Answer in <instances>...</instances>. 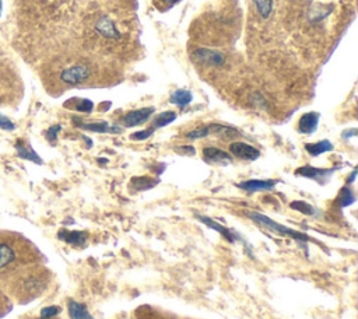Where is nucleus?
<instances>
[{
    "mask_svg": "<svg viewBox=\"0 0 358 319\" xmlns=\"http://www.w3.org/2000/svg\"><path fill=\"white\" fill-rule=\"evenodd\" d=\"M192 57L204 66H222L225 63V56L214 49H207V48H197L192 52Z\"/></svg>",
    "mask_w": 358,
    "mask_h": 319,
    "instance_id": "obj_5",
    "label": "nucleus"
},
{
    "mask_svg": "<svg viewBox=\"0 0 358 319\" xmlns=\"http://www.w3.org/2000/svg\"><path fill=\"white\" fill-rule=\"evenodd\" d=\"M252 3L260 18L267 20L271 17L274 10V0H252Z\"/></svg>",
    "mask_w": 358,
    "mask_h": 319,
    "instance_id": "obj_20",
    "label": "nucleus"
},
{
    "mask_svg": "<svg viewBox=\"0 0 358 319\" xmlns=\"http://www.w3.org/2000/svg\"><path fill=\"white\" fill-rule=\"evenodd\" d=\"M203 158L208 164H224L225 165V164L232 162V155L221 148H217V147H204Z\"/></svg>",
    "mask_w": 358,
    "mask_h": 319,
    "instance_id": "obj_11",
    "label": "nucleus"
},
{
    "mask_svg": "<svg viewBox=\"0 0 358 319\" xmlns=\"http://www.w3.org/2000/svg\"><path fill=\"white\" fill-rule=\"evenodd\" d=\"M175 119H176V113H175V112H172V111H164V112L158 113V115L154 118V123H152L151 127L159 129V127L168 126V125L172 123Z\"/></svg>",
    "mask_w": 358,
    "mask_h": 319,
    "instance_id": "obj_21",
    "label": "nucleus"
},
{
    "mask_svg": "<svg viewBox=\"0 0 358 319\" xmlns=\"http://www.w3.org/2000/svg\"><path fill=\"white\" fill-rule=\"evenodd\" d=\"M229 151L234 157L245 160V161H255L259 158L260 153L253 146L243 143V141H234L229 144Z\"/></svg>",
    "mask_w": 358,
    "mask_h": 319,
    "instance_id": "obj_7",
    "label": "nucleus"
},
{
    "mask_svg": "<svg viewBox=\"0 0 358 319\" xmlns=\"http://www.w3.org/2000/svg\"><path fill=\"white\" fill-rule=\"evenodd\" d=\"M22 84L14 63L7 56H0V106H11L20 101Z\"/></svg>",
    "mask_w": 358,
    "mask_h": 319,
    "instance_id": "obj_2",
    "label": "nucleus"
},
{
    "mask_svg": "<svg viewBox=\"0 0 358 319\" xmlns=\"http://www.w3.org/2000/svg\"><path fill=\"white\" fill-rule=\"evenodd\" d=\"M59 312H60V308H59V306H46V308L42 309L41 316H42V319H49V318L57 315Z\"/></svg>",
    "mask_w": 358,
    "mask_h": 319,
    "instance_id": "obj_29",
    "label": "nucleus"
},
{
    "mask_svg": "<svg viewBox=\"0 0 358 319\" xmlns=\"http://www.w3.org/2000/svg\"><path fill=\"white\" fill-rule=\"evenodd\" d=\"M15 147H17V150H18V154H20L22 158L32 160V161H35V162H38V164L42 162L41 158L36 155V153H35L29 146H24V144H21V143L18 141V144H15Z\"/></svg>",
    "mask_w": 358,
    "mask_h": 319,
    "instance_id": "obj_23",
    "label": "nucleus"
},
{
    "mask_svg": "<svg viewBox=\"0 0 358 319\" xmlns=\"http://www.w3.org/2000/svg\"><path fill=\"white\" fill-rule=\"evenodd\" d=\"M43 262L41 250L27 236L0 229V290L4 294L24 273Z\"/></svg>",
    "mask_w": 358,
    "mask_h": 319,
    "instance_id": "obj_1",
    "label": "nucleus"
},
{
    "mask_svg": "<svg viewBox=\"0 0 358 319\" xmlns=\"http://www.w3.org/2000/svg\"><path fill=\"white\" fill-rule=\"evenodd\" d=\"M277 180L274 179H249L238 183L236 186L239 189H243L246 192H263V190H271L275 186Z\"/></svg>",
    "mask_w": 358,
    "mask_h": 319,
    "instance_id": "obj_12",
    "label": "nucleus"
},
{
    "mask_svg": "<svg viewBox=\"0 0 358 319\" xmlns=\"http://www.w3.org/2000/svg\"><path fill=\"white\" fill-rule=\"evenodd\" d=\"M248 217L250 220H253L255 222H257L259 225H262L263 228L268 229L270 232H274V234H278V235H282V236H288V238H292L294 241H298L301 243H306L310 241V238L299 231H295L292 228H288L282 224H278L275 222L274 220L268 218L267 215L264 214H260V213H256V211H248Z\"/></svg>",
    "mask_w": 358,
    "mask_h": 319,
    "instance_id": "obj_3",
    "label": "nucleus"
},
{
    "mask_svg": "<svg viewBox=\"0 0 358 319\" xmlns=\"http://www.w3.org/2000/svg\"><path fill=\"white\" fill-rule=\"evenodd\" d=\"M159 180L155 178H150V176H133L130 179V187L134 189L136 192H141V190H148L151 187H154Z\"/></svg>",
    "mask_w": 358,
    "mask_h": 319,
    "instance_id": "obj_18",
    "label": "nucleus"
},
{
    "mask_svg": "<svg viewBox=\"0 0 358 319\" xmlns=\"http://www.w3.org/2000/svg\"><path fill=\"white\" fill-rule=\"evenodd\" d=\"M196 217H197V220H199L200 222H203V224H206L207 227H210V228L215 229L217 232H220L228 242L234 243V242H236V241H239V239L243 241L239 234H236V232H235L234 229H231V228L224 227L222 224L217 222L215 220H213V218H210V217H206V215H196ZM243 242H245V241H243Z\"/></svg>",
    "mask_w": 358,
    "mask_h": 319,
    "instance_id": "obj_9",
    "label": "nucleus"
},
{
    "mask_svg": "<svg viewBox=\"0 0 358 319\" xmlns=\"http://www.w3.org/2000/svg\"><path fill=\"white\" fill-rule=\"evenodd\" d=\"M76 101V105H74V109L78 111V112H85V113H90L92 112L94 109V102L91 99H87V98H73Z\"/></svg>",
    "mask_w": 358,
    "mask_h": 319,
    "instance_id": "obj_25",
    "label": "nucleus"
},
{
    "mask_svg": "<svg viewBox=\"0 0 358 319\" xmlns=\"http://www.w3.org/2000/svg\"><path fill=\"white\" fill-rule=\"evenodd\" d=\"M210 134V130H208V125L207 126H201V127H196L190 132L186 133V137L190 139V140H197V139H203V137H207Z\"/></svg>",
    "mask_w": 358,
    "mask_h": 319,
    "instance_id": "obj_26",
    "label": "nucleus"
},
{
    "mask_svg": "<svg viewBox=\"0 0 358 319\" xmlns=\"http://www.w3.org/2000/svg\"><path fill=\"white\" fill-rule=\"evenodd\" d=\"M333 148H334V146L329 140H320L317 143H306L305 144V150L312 157H317V155H320L323 153H329Z\"/></svg>",
    "mask_w": 358,
    "mask_h": 319,
    "instance_id": "obj_17",
    "label": "nucleus"
},
{
    "mask_svg": "<svg viewBox=\"0 0 358 319\" xmlns=\"http://www.w3.org/2000/svg\"><path fill=\"white\" fill-rule=\"evenodd\" d=\"M154 112H155L154 106H147V108L130 111L124 116H122L120 123L124 127H134V126H138V125L144 123L145 120H148Z\"/></svg>",
    "mask_w": 358,
    "mask_h": 319,
    "instance_id": "obj_6",
    "label": "nucleus"
},
{
    "mask_svg": "<svg viewBox=\"0 0 358 319\" xmlns=\"http://www.w3.org/2000/svg\"><path fill=\"white\" fill-rule=\"evenodd\" d=\"M179 0H154V6L159 10V11H166L169 8H172Z\"/></svg>",
    "mask_w": 358,
    "mask_h": 319,
    "instance_id": "obj_28",
    "label": "nucleus"
},
{
    "mask_svg": "<svg viewBox=\"0 0 358 319\" xmlns=\"http://www.w3.org/2000/svg\"><path fill=\"white\" fill-rule=\"evenodd\" d=\"M154 130H155L154 127H148V129H144V130H138V132H134L133 134H130V139H131V140H137V141L145 140V139H148L150 136H152Z\"/></svg>",
    "mask_w": 358,
    "mask_h": 319,
    "instance_id": "obj_27",
    "label": "nucleus"
},
{
    "mask_svg": "<svg viewBox=\"0 0 358 319\" xmlns=\"http://www.w3.org/2000/svg\"><path fill=\"white\" fill-rule=\"evenodd\" d=\"M95 29L98 34H101L105 38L109 39H117L120 38V32L117 31L116 25L108 18V17H102L96 24H95Z\"/></svg>",
    "mask_w": 358,
    "mask_h": 319,
    "instance_id": "obj_14",
    "label": "nucleus"
},
{
    "mask_svg": "<svg viewBox=\"0 0 358 319\" xmlns=\"http://www.w3.org/2000/svg\"><path fill=\"white\" fill-rule=\"evenodd\" d=\"M343 139H350V137H355L357 136V129H350V130H345L343 132Z\"/></svg>",
    "mask_w": 358,
    "mask_h": 319,
    "instance_id": "obj_32",
    "label": "nucleus"
},
{
    "mask_svg": "<svg viewBox=\"0 0 358 319\" xmlns=\"http://www.w3.org/2000/svg\"><path fill=\"white\" fill-rule=\"evenodd\" d=\"M334 171H336V168L326 169V168H316V166L305 165V166H299V168L295 171V175L313 179V180L319 182L320 185H323V183L326 182V178H329Z\"/></svg>",
    "mask_w": 358,
    "mask_h": 319,
    "instance_id": "obj_8",
    "label": "nucleus"
},
{
    "mask_svg": "<svg viewBox=\"0 0 358 319\" xmlns=\"http://www.w3.org/2000/svg\"><path fill=\"white\" fill-rule=\"evenodd\" d=\"M193 99V95L190 91L187 90H182V88H178L175 90L171 95H169V102L173 104V105H178L180 108H185L186 105H189Z\"/></svg>",
    "mask_w": 358,
    "mask_h": 319,
    "instance_id": "obj_19",
    "label": "nucleus"
},
{
    "mask_svg": "<svg viewBox=\"0 0 358 319\" xmlns=\"http://www.w3.org/2000/svg\"><path fill=\"white\" fill-rule=\"evenodd\" d=\"M175 150H176V153H182L185 155H194V153H196L193 146H180V147L175 148Z\"/></svg>",
    "mask_w": 358,
    "mask_h": 319,
    "instance_id": "obj_30",
    "label": "nucleus"
},
{
    "mask_svg": "<svg viewBox=\"0 0 358 319\" xmlns=\"http://www.w3.org/2000/svg\"><path fill=\"white\" fill-rule=\"evenodd\" d=\"M69 313L71 319H94V316L88 312L84 304L73 299L69 301Z\"/></svg>",
    "mask_w": 358,
    "mask_h": 319,
    "instance_id": "obj_16",
    "label": "nucleus"
},
{
    "mask_svg": "<svg viewBox=\"0 0 358 319\" xmlns=\"http://www.w3.org/2000/svg\"><path fill=\"white\" fill-rule=\"evenodd\" d=\"M88 77H90V67L83 63H76L69 67H64L59 74V80L67 85H78L84 83Z\"/></svg>",
    "mask_w": 358,
    "mask_h": 319,
    "instance_id": "obj_4",
    "label": "nucleus"
},
{
    "mask_svg": "<svg viewBox=\"0 0 358 319\" xmlns=\"http://www.w3.org/2000/svg\"><path fill=\"white\" fill-rule=\"evenodd\" d=\"M355 176H357V169H354L352 172H351V175H350V178H348V183H352L354 180H355Z\"/></svg>",
    "mask_w": 358,
    "mask_h": 319,
    "instance_id": "obj_34",
    "label": "nucleus"
},
{
    "mask_svg": "<svg viewBox=\"0 0 358 319\" xmlns=\"http://www.w3.org/2000/svg\"><path fill=\"white\" fill-rule=\"evenodd\" d=\"M354 201H355V196H354L352 190H351L348 186H344V187L340 190L338 196H337V203H338L340 207L343 208V207L351 206Z\"/></svg>",
    "mask_w": 358,
    "mask_h": 319,
    "instance_id": "obj_22",
    "label": "nucleus"
},
{
    "mask_svg": "<svg viewBox=\"0 0 358 319\" xmlns=\"http://www.w3.org/2000/svg\"><path fill=\"white\" fill-rule=\"evenodd\" d=\"M74 120V125L80 129H84V130H90V132H95V133H120L122 132V127L119 126H115V125H109L108 122L105 120H99V122H83V120H77V119H73Z\"/></svg>",
    "mask_w": 358,
    "mask_h": 319,
    "instance_id": "obj_10",
    "label": "nucleus"
},
{
    "mask_svg": "<svg viewBox=\"0 0 358 319\" xmlns=\"http://www.w3.org/2000/svg\"><path fill=\"white\" fill-rule=\"evenodd\" d=\"M60 130V126L57 125V126H53V127H50L49 130H48V139L50 140V141H53L55 139H56V136H57V132Z\"/></svg>",
    "mask_w": 358,
    "mask_h": 319,
    "instance_id": "obj_31",
    "label": "nucleus"
},
{
    "mask_svg": "<svg viewBox=\"0 0 358 319\" xmlns=\"http://www.w3.org/2000/svg\"><path fill=\"white\" fill-rule=\"evenodd\" d=\"M320 115L317 112H306L299 118L298 130L303 134H312L319 125Z\"/></svg>",
    "mask_w": 358,
    "mask_h": 319,
    "instance_id": "obj_13",
    "label": "nucleus"
},
{
    "mask_svg": "<svg viewBox=\"0 0 358 319\" xmlns=\"http://www.w3.org/2000/svg\"><path fill=\"white\" fill-rule=\"evenodd\" d=\"M0 126L1 127H4V129H8V130H11L14 126H13V123H10L7 119H4V118H0Z\"/></svg>",
    "mask_w": 358,
    "mask_h": 319,
    "instance_id": "obj_33",
    "label": "nucleus"
},
{
    "mask_svg": "<svg viewBox=\"0 0 358 319\" xmlns=\"http://www.w3.org/2000/svg\"><path fill=\"white\" fill-rule=\"evenodd\" d=\"M59 238L70 245L74 246H81L85 243L87 241V232L84 231H60L59 232Z\"/></svg>",
    "mask_w": 358,
    "mask_h": 319,
    "instance_id": "obj_15",
    "label": "nucleus"
},
{
    "mask_svg": "<svg viewBox=\"0 0 358 319\" xmlns=\"http://www.w3.org/2000/svg\"><path fill=\"white\" fill-rule=\"evenodd\" d=\"M289 207H291L292 210H296V211L305 214V215H313V214H316V210H315L310 204H308V203H305V201H302V200H295V201H292V203L289 204Z\"/></svg>",
    "mask_w": 358,
    "mask_h": 319,
    "instance_id": "obj_24",
    "label": "nucleus"
}]
</instances>
